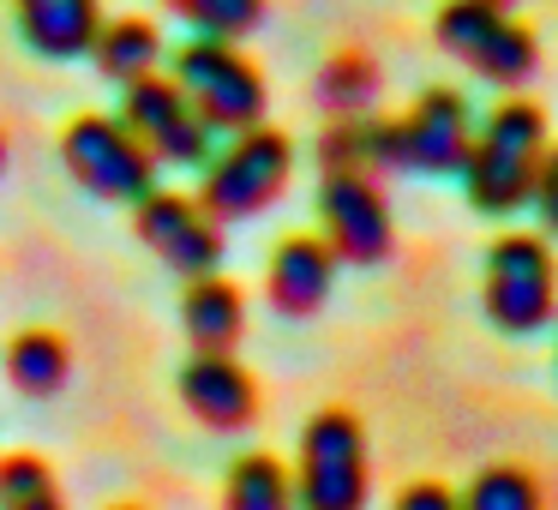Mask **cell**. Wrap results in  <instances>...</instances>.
<instances>
[{
  "mask_svg": "<svg viewBox=\"0 0 558 510\" xmlns=\"http://www.w3.org/2000/svg\"><path fill=\"white\" fill-rule=\"evenodd\" d=\"M174 85L193 97V109L205 114L210 133H241V126L265 121V73L241 54V42L229 37H193L174 49Z\"/></svg>",
  "mask_w": 558,
  "mask_h": 510,
  "instance_id": "obj_4",
  "label": "cell"
},
{
  "mask_svg": "<svg viewBox=\"0 0 558 510\" xmlns=\"http://www.w3.org/2000/svg\"><path fill=\"white\" fill-rule=\"evenodd\" d=\"M289 174H294V138L258 121V126L229 133V145L198 162V193L193 198L217 222H246L265 205H277Z\"/></svg>",
  "mask_w": 558,
  "mask_h": 510,
  "instance_id": "obj_2",
  "label": "cell"
},
{
  "mask_svg": "<svg viewBox=\"0 0 558 510\" xmlns=\"http://www.w3.org/2000/svg\"><path fill=\"white\" fill-rule=\"evenodd\" d=\"M529 198L541 205V222L558 234V150H546V157H541V169H534V193H529Z\"/></svg>",
  "mask_w": 558,
  "mask_h": 510,
  "instance_id": "obj_23",
  "label": "cell"
},
{
  "mask_svg": "<svg viewBox=\"0 0 558 510\" xmlns=\"http://www.w3.org/2000/svg\"><path fill=\"white\" fill-rule=\"evenodd\" d=\"M121 121L145 138V150L157 157V169H198L210 157V126L193 109L174 73H145L133 85H121Z\"/></svg>",
  "mask_w": 558,
  "mask_h": 510,
  "instance_id": "obj_8",
  "label": "cell"
},
{
  "mask_svg": "<svg viewBox=\"0 0 558 510\" xmlns=\"http://www.w3.org/2000/svg\"><path fill=\"white\" fill-rule=\"evenodd\" d=\"M66 378H73V342H66L61 330L31 325L7 342V385H13L19 397L49 402L66 390Z\"/></svg>",
  "mask_w": 558,
  "mask_h": 510,
  "instance_id": "obj_16",
  "label": "cell"
},
{
  "mask_svg": "<svg viewBox=\"0 0 558 510\" xmlns=\"http://www.w3.org/2000/svg\"><path fill=\"white\" fill-rule=\"evenodd\" d=\"M474 138V114L462 102V90L433 85L414 97V109L402 121H390V169L414 174H457Z\"/></svg>",
  "mask_w": 558,
  "mask_h": 510,
  "instance_id": "obj_11",
  "label": "cell"
},
{
  "mask_svg": "<svg viewBox=\"0 0 558 510\" xmlns=\"http://www.w3.org/2000/svg\"><path fill=\"white\" fill-rule=\"evenodd\" d=\"M438 49L457 54L462 66H474L493 85H522L541 61L534 37L493 0H445L438 7Z\"/></svg>",
  "mask_w": 558,
  "mask_h": 510,
  "instance_id": "obj_7",
  "label": "cell"
},
{
  "mask_svg": "<svg viewBox=\"0 0 558 510\" xmlns=\"http://www.w3.org/2000/svg\"><path fill=\"white\" fill-rule=\"evenodd\" d=\"M61 162L90 198L109 205H138L157 186V157L121 114H78L61 133Z\"/></svg>",
  "mask_w": 558,
  "mask_h": 510,
  "instance_id": "obj_6",
  "label": "cell"
},
{
  "mask_svg": "<svg viewBox=\"0 0 558 510\" xmlns=\"http://www.w3.org/2000/svg\"><path fill=\"white\" fill-rule=\"evenodd\" d=\"M493 7H510V0H493Z\"/></svg>",
  "mask_w": 558,
  "mask_h": 510,
  "instance_id": "obj_28",
  "label": "cell"
},
{
  "mask_svg": "<svg viewBox=\"0 0 558 510\" xmlns=\"http://www.w3.org/2000/svg\"><path fill=\"white\" fill-rule=\"evenodd\" d=\"M373 462H366V426L349 409H318L301 426L294 457V510H366Z\"/></svg>",
  "mask_w": 558,
  "mask_h": 510,
  "instance_id": "obj_3",
  "label": "cell"
},
{
  "mask_svg": "<svg viewBox=\"0 0 558 510\" xmlns=\"http://www.w3.org/2000/svg\"><path fill=\"white\" fill-rule=\"evenodd\" d=\"M181 330L193 349H210V354H234V342L246 337V294L241 282L229 277H186L181 289Z\"/></svg>",
  "mask_w": 558,
  "mask_h": 510,
  "instance_id": "obj_15",
  "label": "cell"
},
{
  "mask_svg": "<svg viewBox=\"0 0 558 510\" xmlns=\"http://www.w3.org/2000/svg\"><path fill=\"white\" fill-rule=\"evenodd\" d=\"M318 109L330 114V121H349V114H366L373 109V97H378V66L366 61V54H354V49H342V54H330L325 66H318Z\"/></svg>",
  "mask_w": 558,
  "mask_h": 510,
  "instance_id": "obj_19",
  "label": "cell"
},
{
  "mask_svg": "<svg viewBox=\"0 0 558 510\" xmlns=\"http://www.w3.org/2000/svg\"><path fill=\"white\" fill-rule=\"evenodd\" d=\"M318 229H325V246L337 253V265H378V258H390V241H397L385 193L361 169H325Z\"/></svg>",
  "mask_w": 558,
  "mask_h": 510,
  "instance_id": "obj_9",
  "label": "cell"
},
{
  "mask_svg": "<svg viewBox=\"0 0 558 510\" xmlns=\"http://www.w3.org/2000/svg\"><path fill=\"white\" fill-rule=\"evenodd\" d=\"M0 169H7V138H0Z\"/></svg>",
  "mask_w": 558,
  "mask_h": 510,
  "instance_id": "obj_26",
  "label": "cell"
},
{
  "mask_svg": "<svg viewBox=\"0 0 558 510\" xmlns=\"http://www.w3.org/2000/svg\"><path fill=\"white\" fill-rule=\"evenodd\" d=\"M486 318L510 337H534L558 313V265L541 234H498L486 246V282H481Z\"/></svg>",
  "mask_w": 558,
  "mask_h": 510,
  "instance_id": "obj_5",
  "label": "cell"
},
{
  "mask_svg": "<svg viewBox=\"0 0 558 510\" xmlns=\"http://www.w3.org/2000/svg\"><path fill=\"white\" fill-rule=\"evenodd\" d=\"M90 61H97V78L133 85V78L162 66V31L150 19H102L97 42H90Z\"/></svg>",
  "mask_w": 558,
  "mask_h": 510,
  "instance_id": "obj_17",
  "label": "cell"
},
{
  "mask_svg": "<svg viewBox=\"0 0 558 510\" xmlns=\"http://www.w3.org/2000/svg\"><path fill=\"white\" fill-rule=\"evenodd\" d=\"M43 486H54V469L37 450H7V457H0V505L31 498V493H43Z\"/></svg>",
  "mask_w": 558,
  "mask_h": 510,
  "instance_id": "obj_22",
  "label": "cell"
},
{
  "mask_svg": "<svg viewBox=\"0 0 558 510\" xmlns=\"http://www.w3.org/2000/svg\"><path fill=\"white\" fill-rule=\"evenodd\" d=\"M222 510H294V474L270 450H246L222 474Z\"/></svg>",
  "mask_w": 558,
  "mask_h": 510,
  "instance_id": "obj_18",
  "label": "cell"
},
{
  "mask_svg": "<svg viewBox=\"0 0 558 510\" xmlns=\"http://www.w3.org/2000/svg\"><path fill=\"white\" fill-rule=\"evenodd\" d=\"M162 13H174L181 25H193L198 37L241 42L246 31L265 19V0H162Z\"/></svg>",
  "mask_w": 558,
  "mask_h": 510,
  "instance_id": "obj_21",
  "label": "cell"
},
{
  "mask_svg": "<svg viewBox=\"0 0 558 510\" xmlns=\"http://www.w3.org/2000/svg\"><path fill=\"white\" fill-rule=\"evenodd\" d=\"M462 510H541V481L517 462H493L469 481V493L457 498Z\"/></svg>",
  "mask_w": 558,
  "mask_h": 510,
  "instance_id": "obj_20",
  "label": "cell"
},
{
  "mask_svg": "<svg viewBox=\"0 0 558 510\" xmlns=\"http://www.w3.org/2000/svg\"><path fill=\"white\" fill-rule=\"evenodd\" d=\"M19 37L43 61H78L102 31V0H13Z\"/></svg>",
  "mask_w": 558,
  "mask_h": 510,
  "instance_id": "obj_14",
  "label": "cell"
},
{
  "mask_svg": "<svg viewBox=\"0 0 558 510\" xmlns=\"http://www.w3.org/2000/svg\"><path fill=\"white\" fill-rule=\"evenodd\" d=\"M174 390H181L186 414H193L205 433H246L258 421V378L246 373L234 354H210L193 349L174 373Z\"/></svg>",
  "mask_w": 558,
  "mask_h": 510,
  "instance_id": "obj_12",
  "label": "cell"
},
{
  "mask_svg": "<svg viewBox=\"0 0 558 510\" xmlns=\"http://www.w3.org/2000/svg\"><path fill=\"white\" fill-rule=\"evenodd\" d=\"M0 510H66V498H61V486H43V493L13 498V505H0Z\"/></svg>",
  "mask_w": 558,
  "mask_h": 510,
  "instance_id": "obj_25",
  "label": "cell"
},
{
  "mask_svg": "<svg viewBox=\"0 0 558 510\" xmlns=\"http://www.w3.org/2000/svg\"><path fill=\"white\" fill-rule=\"evenodd\" d=\"M330 289H337V253L325 246V234H282L265 265V301L282 318H313Z\"/></svg>",
  "mask_w": 558,
  "mask_h": 510,
  "instance_id": "obj_13",
  "label": "cell"
},
{
  "mask_svg": "<svg viewBox=\"0 0 558 510\" xmlns=\"http://www.w3.org/2000/svg\"><path fill=\"white\" fill-rule=\"evenodd\" d=\"M397 510H462V505H457V493H450V486L414 481V486H402V493H397Z\"/></svg>",
  "mask_w": 558,
  "mask_h": 510,
  "instance_id": "obj_24",
  "label": "cell"
},
{
  "mask_svg": "<svg viewBox=\"0 0 558 510\" xmlns=\"http://www.w3.org/2000/svg\"><path fill=\"white\" fill-rule=\"evenodd\" d=\"M546 157V114L534 102L510 97L486 114V126L469 138V157H462V186H469V205L486 217H510L522 210V198L534 193V169Z\"/></svg>",
  "mask_w": 558,
  "mask_h": 510,
  "instance_id": "obj_1",
  "label": "cell"
},
{
  "mask_svg": "<svg viewBox=\"0 0 558 510\" xmlns=\"http://www.w3.org/2000/svg\"><path fill=\"white\" fill-rule=\"evenodd\" d=\"M109 510H145V505H109Z\"/></svg>",
  "mask_w": 558,
  "mask_h": 510,
  "instance_id": "obj_27",
  "label": "cell"
},
{
  "mask_svg": "<svg viewBox=\"0 0 558 510\" xmlns=\"http://www.w3.org/2000/svg\"><path fill=\"white\" fill-rule=\"evenodd\" d=\"M133 234L174 270V277H210L222 265V222L193 193L150 186L133 205Z\"/></svg>",
  "mask_w": 558,
  "mask_h": 510,
  "instance_id": "obj_10",
  "label": "cell"
}]
</instances>
